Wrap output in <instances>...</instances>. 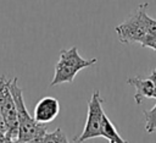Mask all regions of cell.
Listing matches in <instances>:
<instances>
[{"label":"cell","mask_w":156,"mask_h":143,"mask_svg":"<svg viewBox=\"0 0 156 143\" xmlns=\"http://www.w3.org/2000/svg\"><path fill=\"white\" fill-rule=\"evenodd\" d=\"M0 115L6 125L7 142H17L18 136V120L15 99L9 87V81L2 76L0 77Z\"/></svg>","instance_id":"277c9868"},{"label":"cell","mask_w":156,"mask_h":143,"mask_svg":"<svg viewBox=\"0 0 156 143\" xmlns=\"http://www.w3.org/2000/svg\"><path fill=\"white\" fill-rule=\"evenodd\" d=\"M152 98L156 99V83H155V89H154V95H152Z\"/></svg>","instance_id":"7c38bea8"},{"label":"cell","mask_w":156,"mask_h":143,"mask_svg":"<svg viewBox=\"0 0 156 143\" xmlns=\"http://www.w3.org/2000/svg\"><path fill=\"white\" fill-rule=\"evenodd\" d=\"M9 87L15 99V104L17 109V120H18L17 142H40L43 136L48 131L46 125L35 121V119L29 115L24 104L22 89L17 84V77L9 81Z\"/></svg>","instance_id":"6da1fadb"},{"label":"cell","mask_w":156,"mask_h":143,"mask_svg":"<svg viewBox=\"0 0 156 143\" xmlns=\"http://www.w3.org/2000/svg\"><path fill=\"white\" fill-rule=\"evenodd\" d=\"M40 142H46V143H67L68 139L66 137V134L62 132V130L60 127H57L56 130H54L52 132H48L43 136Z\"/></svg>","instance_id":"9c48e42d"},{"label":"cell","mask_w":156,"mask_h":143,"mask_svg":"<svg viewBox=\"0 0 156 143\" xmlns=\"http://www.w3.org/2000/svg\"><path fill=\"white\" fill-rule=\"evenodd\" d=\"M101 137L110 141V143H124L126 141L119 136L117 132V128L111 122V120L107 117L106 114L102 115L101 120Z\"/></svg>","instance_id":"ba28073f"},{"label":"cell","mask_w":156,"mask_h":143,"mask_svg":"<svg viewBox=\"0 0 156 143\" xmlns=\"http://www.w3.org/2000/svg\"><path fill=\"white\" fill-rule=\"evenodd\" d=\"M96 61H98L96 59H89V60L83 59L79 55L77 46L61 50L58 61L56 62L55 66V72L50 87H55L62 83H72L76 75L80 70L93 66Z\"/></svg>","instance_id":"7a4b0ae2"},{"label":"cell","mask_w":156,"mask_h":143,"mask_svg":"<svg viewBox=\"0 0 156 143\" xmlns=\"http://www.w3.org/2000/svg\"><path fill=\"white\" fill-rule=\"evenodd\" d=\"M105 114L102 109V99L99 90H94L90 100L88 101V115L87 121L83 128V132L79 136L73 138V142H84L91 138L101 137V120Z\"/></svg>","instance_id":"5b68a950"},{"label":"cell","mask_w":156,"mask_h":143,"mask_svg":"<svg viewBox=\"0 0 156 143\" xmlns=\"http://www.w3.org/2000/svg\"><path fill=\"white\" fill-rule=\"evenodd\" d=\"M146 9L147 2H143L139 5L135 13L129 16L126 21L115 27L117 37L119 42L130 44V43H143L145 39L146 31Z\"/></svg>","instance_id":"3957f363"},{"label":"cell","mask_w":156,"mask_h":143,"mask_svg":"<svg viewBox=\"0 0 156 143\" xmlns=\"http://www.w3.org/2000/svg\"><path fill=\"white\" fill-rule=\"evenodd\" d=\"M127 83L135 88L134 100H135L136 104H141L143 99H145V98H152L156 81L151 79L150 77L149 78L132 77L127 81Z\"/></svg>","instance_id":"52a82bcc"},{"label":"cell","mask_w":156,"mask_h":143,"mask_svg":"<svg viewBox=\"0 0 156 143\" xmlns=\"http://www.w3.org/2000/svg\"><path fill=\"white\" fill-rule=\"evenodd\" d=\"M144 116H145V130L149 133H152L156 131V105L150 109V110H145L144 111Z\"/></svg>","instance_id":"30bf717a"},{"label":"cell","mask_w":156,"mask_h":143,"mask_svg":"<svg viewBox=\"0 0 156 143\" xmlns=\"http://www.w3.org/2000/svg\"><path fill=\"white\" fill-rule=\"evenodd\" d=\"M58 112H60L58 100L54 97H44L35 104L33 117L35 119V121L48 125L56 119Z\"/></svg>","instance_id":"8992f818"},{"label":"cell","mask_w":156,"mask_h":143,"mask_svg":"<svg viewBox=\"0 0 156 143\" xmlns=\"http://www.w3.org/2000/svg\"><path fill=\"white\" fill-rule=\"evenodd\" d=\"M150 78H151V79H154V81H156V68H155V70L151 72V75H150Z\"/></svg>","instance_id":"8fae6325"}]
</instances>
